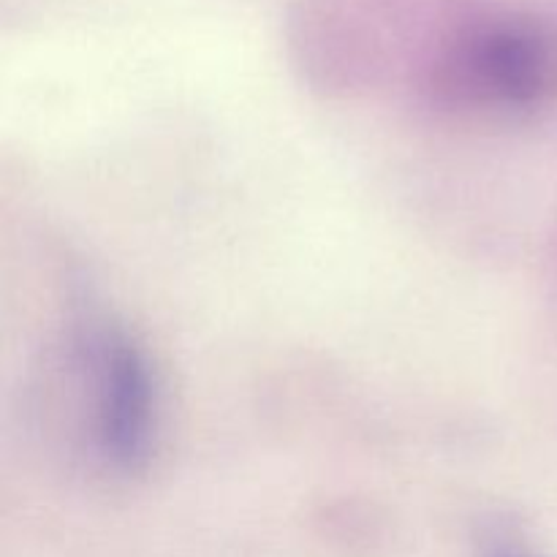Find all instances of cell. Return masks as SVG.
I'll return each mask as SVG.
<instances>
[{
	"mask_svg": "<svg viewBox=\"0 0 557 557\" xmlns=\"http://www.w3.org/2000/svg\"><path fill=\"white\" fill-rule=\"evenodd\" d=\"M422 98L457 120H517L557 103V20L493 11L451 27L422 65Z\"/></svg>",
	"mask_w": 557,
	"mask_h": 557,
	"instance_id": "cell-1",
	"label": "cell"
},
{
	"mask_svg": "<svg viewBox=\"0 0 557 557\" xmlns=\"http://www.w3.org/2000/svg\"><path fill=\"white\" fill-rule=\"evenodd\" d=\"M85 346L92 449L114 473L134 476L156 451V370L145 346L123 326H98Z\"/></svg>",
	"mask_w": 557,
	"mask_h": 557,
	"instance_id": "cell-2",
	"label": "cell"
}]
</instances>
